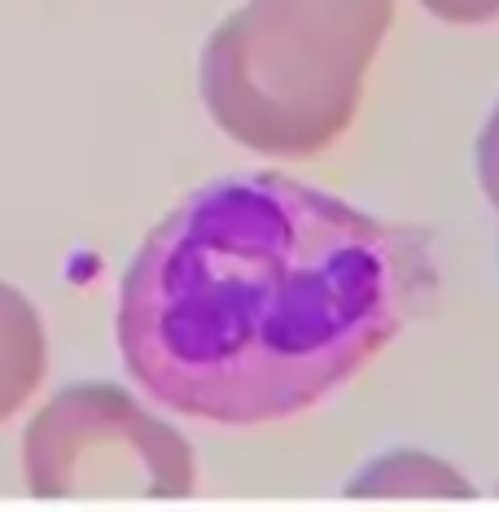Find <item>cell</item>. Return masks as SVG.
Wrapping results in <instances>:
<instances>
[{"label": "cell", "mask_w": 499, "mask_h": 512, "mask_svg": "<svg viewBox=\"0 0 499 512\" xmlns=\"http://www.w3.org/2000/svg\"><path fill=\"white\" fill-rule=\"evenodd\" d=\"M438 294L421 228L276 171L189 193L119 285V351L149 399L215 425L285 421L399 337Z\"/></svg>", "instance_id": "obj_1"}, {"label": "cell", "mask_w": 499, "mask_h": 512, "mask_svg": "<svg viewBox=\"0 0 499 512\" xmlns=\"http://www.w3.org/2000/svg\"><path fill=\"white\" fill-rule=\"evenodd\" d=\"M390 22L394 0H246L206 40V110L254 154H320L351 127Z\"/></svg>", "instance_id": "obj_2"}, {"label": "cell", "mask_w": 499, "mask_h": 512, "mask_svg": "<svg viewBox=\"0 0 499 512\" xmlns=\"http://www.w3.org/2000/svg\"><path fill=\"white\" fill-rule=\"evenodd\" d=\"M22 464L40 499H184L197 486L189 442L119 386H71L49 399L27 425Z\"/></svg>", "instance_id": "obj_3"}, {"label": "cell", "mask_w": 499, "mask_h": 512, "mask_svg": "<svg viewBox=\"0 0 499 512\" xmlns=\"http://www.w3.org/2000/svg\"><path fill=\"white\" fill-rule=\"evenodd\" d=\"M49 364L44 324L14 285L0 281V421L18 412L36 394Z\"/></svg>", "instance_id": "obj_4"}, {"label": "cell", "mask_w": 499, "mask_h": 512, "mask_svg": "<svg viewBox=\"0 0 499 512\" xmlns=\"http://www.w3.org/2000/svg\"><path fill=\"white\" fill-rule=\"evenodd\" d=\"M351 495L386 499V495H425V499H469V482L451 464L425 456V451H394V456L368 464L351 482Z\"/></svg>", "instance_id": "obj_5"}, {"label": "cell", "mask_w": 499, "mask_h": 512, "mask_svg": "<svg viewBox=\"0 0 499 512\" xmlns=\"http://www.w3.org/2000/svg\"><path fill=\"white\" fill-rule=\"evenodd\" d=\"M421 5L451 27H482V22L499 18V0H421Z\"/></svg>", "instance_id": "obj_6"}, {"label": "cell", "mask_w": 499, "mask_h": 512, "mask_svg": "<svg viewBox=\"0 0 499 512\" xmlns=\"http://www.w3.org/2000/svg\"><path fill=\"white\" fill-rule=\"evenodd\" d=\"M478 180H482V193L491 197L495 215H499V106L486 123L482 141H478Z\"/></svg>", "instance_id": "obj_7"}]
</instances>
